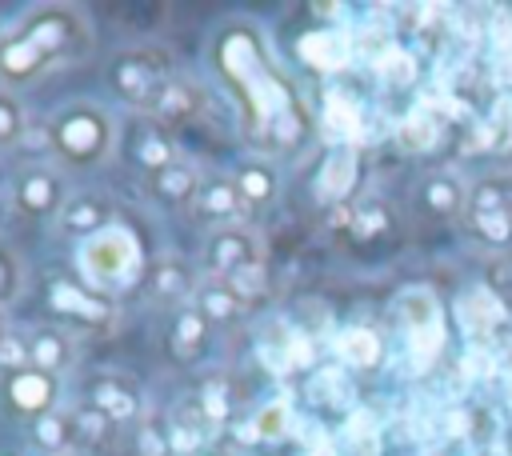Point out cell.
I'll use <instances>...</instances> for the list:
<instances>
[{
  "label": "cell",
  "instance_id": "f1b7e54d",
  "mask_svg": "<svg viewBox=\"0 0 512 456\" xmlns=\"http://www.w3.org/2000/svg\"><path fill=\"white\" fill-rule=\"evenodd\" d=\"M344 436L348 444L360 452V456H376V444H380V428H376V416H368L364 408H356L344 424Z\"/></svg>",
  "mask_w": 512,
  "mask_h": 456
},
{
  "label": "cell",
  "instance_id": "ee69618b",
  "mask_svg": "<svg viewBox=\"0 0 512 456\" xmlns=\"http://www.w3.org/2000/svg\"><path fill=\"white\" fill-rule=\"evenodd\" d=\"M0 336H4V332H0Z\"/></svg>",
  "mask_w": 512,
  "mask_h": 456
},
{
  "label": "cell",
  "instance_id": "8fae6325",
  "mask_svg": "<svg viewBox=\"0 0 512 456\" xmlns=\"http://www.w3.org/2000/svg\"><path fill=\"white\" fill-rule=\"evenodd\" d=\"M64 180L48 168H32L16 180V208L24 216H52V212H64Z\"/></svg>",
  "mask_w": 512,
  "mask_h": 456
},
{
  "label": "cell",
  "instance_id": "44dd1931",
  "mask_svg": "<svg viewBox=\"0 0 512 456\" xmlns=\"http://www.w3.org/2000/svg\"><path fill=\"white\" fill-rule=\"evenodd\" d=\"M240 208H244V196H240L236 180H228V176H212L196 192V212L204 220H232V216H240Z\"/></svg>",
  "mask_w": 512,
  "mask_h": 456
},
{
  "label": "cell",
  "instance_id": "d6a6232c",
  "mask_svg": "<svg viewBox=\"0 0 512 456\" xmlns=\"http://www.w3.org/2000/svg\"><path fill=\"white\" fill-rule=\"evenodd\" d=\"M400 144H404L408 152H424V148H432V144H436V124H432L428 116L412 112V116L400 124Z\"/></svg>",
  "mask_w": 512,
  "mask_h": 456
},
{
  "label": "cell",
  "instance_id": "3957f363",
  "mask_svg": "<svg viewBox=\"0 0 512 456\" xmlns=\"http://www.w3.org/2000/svg\"><path fill=\"white\" fill-rule=\"evenodd\" d=\"M48 144L52 152L72 164V168H88V164H100L112 148V120L104 108L96 104H76V108H64L52 116L48 124Z\"/></svg>",
  "mask_w": 512,
  "mask_h": 456
},
{
  "label": "cell",
  "instance_id": "5b68a950",
  "mask_svg": "<svg viewBox=\"0 0 512 456\" xmlns=\"http://www.w3.org/2000/svg\"><path fill=\"white\" fill-rule=\"evenodd\" d=\"M396 320L408 336V356L416 368H432L436 356L444 352V340H448V328H444V308L436 300L432 288H404L396 296Z\"/></svg>",
  "mask_w": 512,
  "mask_h": 456
},
{
  "label": "cell",
  "instance_id": "836d02e7",
  "mask_svg": "<svg viewBox=\"0 0 512 456\" xmlns=\"http://www.w3.org/2000/svg\"><path fill=\"white\" fill-rule=\"evenodd\" d=\"M152 108H156V120H180V116L192 112V92H188L184 84H168L164 96H160Z\"/></svg>",
  "mask_w": 512,
  "mask_h": 456
},
{
  "label": "cell",
  "instance_id": "6da1fadb",
  "mask_svg": "<svg viewBox=\"0 0 512 456\" xmlns=\"http://www.w3.org/2000/svg\"><path fill=\"white\" fill-rule=\"evenodd\" d=\"M216 68L244 104V136L260 152H288L304 136V112L288 80L272 68L252 24H232L216 36Z\"/></svg>",
  "mask_w": 512,
  "mask_h": 456
},
{
  "label": "cell",
  "instance_id": "83f0119b",
  "mask_svg": "<svg viewBox=\"0 0 512 456\" xmlns=\"http://www.w3.org/2000/svg\"><path fill=\"white\" fill-rule=\"evenodd\" d=\"M312 396H316L320 404H332V408H348V404H352V384L344 380V372H336V368H324V372H316V380H312Z\"/></svg>",
  "mask_w": 512,
  "mask_h": 456
},
{
  "label": "cell",
  "instance_id": "4fadbf2b",
  "mask_svg": "<svg viewBox=\"0 0 512 456\" xmlns=\"http://www.w3.org/2000/svg\"><path fill=\"white\" fill-rule=\"evenodd\" d=\"M88 404L96 412H104L112 424H124L132 416H140V392L124 380V376H100L88 392Z\"/></svg>",
  "mask_w": 512,
  "mask_h": 456
},
{
  "label": "cell",
  "instance_id": "4316f807",
  "mask_svg": "<svg viewBox=\"0 0 512 456\" xmlns=\"http://www.w3.org/2000/svg\"><path fill=\"white\" fill-rule=\"evenodd\" d=\"M204 336H208V320H204L200 308H188V312L176 316V328H172L176 352H196V348L204 344Z\"/></svg>",
  "mask_w": 512,
  "mask_h": 456
},
{
  "label": "cell",
  "instance_id": "1f68e13d",
  "mask_svg": "<svg viewBox=\"0 0 512 456\" xmlns=\"http://www.w3.org/2000/svg\"><path fill=\"white\" fill-rule=\"evenodd\" d=\"M236 188H240L244 204H268V200L276 196V180H272V172H268V168H256V164L240 172Z\"/></svg>",
  "mask_w": 512,
  "mask_h": 456
},
{
  "label": "cell",
  "instance_id": "603a6c76",
  "mask_svg": "<svg viewBox=\"0 0 512 456\" xmlns=\"http://www.w3.org/2000/svg\"><path fill=\"white\" fill-rule=\"evenodd\" d=\"M196 308L204 312V320H216V324H232L240 316V292L228 284V280H204L196 288Z\"/></svg>",
  "mask_w": 512,
  "mask_h": 456
},
{
  "label": "cell",
  "instance_id": "8d00e7d4",
  "mask_svg": "<svg viewBox=\"0 0 512 456\" xmlns=\"http://www.w3.org/2000/svg\"><path fill=\"white\" fill-rule=\"evenodd\" d=\"M16 292H20V264H16V256L0 244V304H12Z\"/></svg>",
  "mask_w": 512,
  "mask_h": 456
},
{
  "label": "cell",
  "instance_id": "b9f144b4",
  "mask_svg": "<svg viewBox=\"0 0 512 456\" xmlns=\"http://www.w3.org/2000/svg\"><path fill=\"white\" fill-rule=\"evenodd\" d=\"M508 404H512V384H508Z\"/></svg>",
  "mask_w": 512,
  "mask_h": 456
},
{
  "label": "cell",
  "instance_id": "7a4b0ae2",
  "mask_svg": "<svg viewBox=\"0 0 512 456\" xmlns=\"http://www.w3.org/2000/svg\"><path fill=\"white\" fill-rule=\"evenodd\" d=\"M88 48V20L76 8L64 4H48L36 8L20 32L12 40H4L0 48V80L4 84H20L36 72H44L56 60L80 56Z\"/></svg>",
  "mask_w": 512,
  "mask_h": 456
},
{
  "label": "cell",
  "instance_id": "d4e9b609",
  "mask_svg": "<svg viewBox=\"0 0 512 456\" xmlns=\"http://www.w3.org/2000/svg\"><path fill=\"white\" fill-rule=\"evenodd\" d=\"M32 436H36V448H44V452H64L68 444H72V436H76V420L72 416H64V412H48V416H40L36 424H32Z\"/></svg>",
  "mask_w": 512,
  "mask_h": 456
},
{
  "label": "cell",
  "instance_id": "ffe728a7",
  "mask_svg": "<svg viewBox=\"0 0 512 456\" xmlns=\"http://www.w3.org/2000/svg\"><path fill=\"white\" fill-rule=\"evenodd\" d=\"M336 356L348 364V368H376L380 356H384V340L364 328V324H352V328H340L336 332Z\"/></svg>",
  "mask_w": 512,
  "mask_h": 456
},
{
  "label": "cell",
  "instance_id": "ac0fdd59",
  "mask_svg": "<svg viewBox=\"0 0 512 456\" xmlns=\"http://www.w3.org/2000/svg\"><path fill=\"white\" fill-rule=\"evenodd\" d=\"M252 236L248 232H216L212 244H208V268L220 276V280H232L236 272H244L252 260Z\"/></svg>",
  "mask_w": 512,
  "mask_h": 456
},
{
  "label": "cell",
  "instance_id": "484cf974",
  "mask_svg": "<svg viewBox=\"0 0 512 456\" xmlns=\"http://www.w3.org/2000/svg\"><path fill=\"white\" fill-rule=\"evenodd\" d=\"M376 72L388 88H408L416 80V60L404 48H384V52H376Z\"/></svg>",
  "mask_w": 512,
  "mask_h": 456
},
{
  "label": "cell",
  "instance_id": "e575fe53",
  "mask_svg": "<svg viewBox=\"0 0 512 456\" xmlns=\"http://www.w3.org/2000/svg\"><path fill=\"white\" fill-rule=\"evenodd\" d=\"M20 132H24V112H20V104H16L8 92H0V148L16 144Z\"/></svg>",
  "mask_w": 512,
  "mask_h": 456
},
{
  "label": "cell",
  "instance_id": "5bb4252c",
  "mask_svg": "<svg viewBox=\"0 0 512 456\" xmlns=\"http://www.w3.org/2000/svg\"><path fill=\"white\" fill-rule=\"evenodd\" d=\"M356 172H360V156L352 144H336L328 156H324V168H320V180H316V196L320 200H344L356 184Z\"/></svg>",
  "mask_w": 512,
  "mask_h": 456
},
{
  "label": "cell",
  "instance_id": "ab89813d",
  "mask_svg": "<svg viewBox=\"0 0 512 456\" xmlns=\"http://www.w3.org/2000/svg\"><path fill=\"white\" fill-rule=\"evenodd\" d=\"M200 412H204L208 420H224V416H228V396H224L220 388H208V392L200 396Z\"/></svg>",
  "mask_w": 512,
  "mask_h": 456
},
{
  "label": "cell",
  "instance_id": "d590c367",
  "mask_svg": "<svg viewBox=\"0 0 512 456\" xmlns=\"http://www.w3.org/2000/svg\"><path fill=\"white\" fill-rule=\"evenodd\" d=\"M132 448H136V456H168V452H172V436H164L156 424H144V428L136 432Z\"/></svg>",
  "mask_w": 512,
  "mask_h": 456
},
{
  "label": "cell",
  "instance_id": "52a82bcc",
  "mask_svg": "<svg viewBox=\"0 0 512 456\" xmlns=\"http://www.w3.org/2000/svg\"><path fill=\"white\" fill-rule=\"evenodd\" d=\"M168 56L164 48H136L112 64V88L132 104H156L168 88Z\"/></svg>",
  "mask_w": 512,
  "mask_h": 456
},
{
  "label": "cell",
  "instance_id": "7bdbcfd3",
  "mask_svg": "<svg viewBox=\"0 0 512 456\" xmlns=\"http://www.w3.org/2000/svg\"><path fill=\"white\" fill-rule=\"evenodd\" d=\"M0 48H4V40H0Z\"/></svg>",
  "mask_w": 512,
  "mask_h": 456
},
{
  "label": "cell",
  "instance_id": "d6986e66",
  "mask_svg": "<svg viewBox=\"0 0 512 456\" xmlns=\"http://www.w3.org/2000/svg\"><path fill=\"white\" fill-rule=\"evenodd\" d=\"M200 176L188 168V164H168V168H160L156 176H152V196L160 200V204H168V208H188L192 200H196V192H200Z\"/></svg>",
  "mask_w": 512,
  "mask_h": 456
},
{
  "label": "cell",
  "instance_id": "8992f818",
  "mask_svg": "<svg viewBox=\"0 0 512 456\" xmlns=\"http://www.w3.org/2000/svg\"><path fill=\"white\" fill-rule=\"evenodd\" d=\"M464 216L476 240H484L488 248H508L512 244V176H484L468 184Z\"/></svg>",
  "mask_w": 512,
  "mask_h": 456
},
{
  "label": "cell",
  "instance_id": "74e56055",
  "mask_svg": "<svg viewBox=\"0 0 512 456\" xmlns=\"http://www.w3.org/2000/svg\"><path fill=\"white\" fill-rule=\"evenodd\" d=\"M380 228H388V216H384V208H360V212H352V232L356 236H376Z\"/></svg>",
  "mask_w": 512,
  "mask_h": 456
},
{
  "label": "cell",
  "instance_id": "277c9868",
  "mask_svg": "<svg viewBox=\"0 0 512 456\" xmlns=\"http://www.w3.org/2000/svg\"><path fill=\"white\" fill-rule=\"evenodd\" d=\"M80 268L96 292L128 288L140 276V244L128 228H104L80 244Z\"/></svg>",
  "mask_w": 512,
  "mask_h": 456
},
{
  "label": "cell",
  "instance_id": "9a60e30c",
  "mask_svg": "<svg viewBox=\"0 0 512 456\" xmlns=\"http://www.w3.org/2000/svg\"><path fill=\"white\" fill-rule=\"evenodd\" d=\"M464 204H468V184H464L460 176H452V172L428 176V180L420 184V208H424L428 216L448 220V216H460Z\"/></svg>",
  "mask_w": 512,
  "mask_h": 456
},
{
  "label": "cell",
  "instance_id": "9c48e42d",
  "mask_svg": "<svg viewBox=\"0 0 512 456\" xmlns=\"http://www.w3.org/2000/svg\"><path fill=\"white\" fill-rule=\"evenodd\" d=\"M48 300L64 320H76V324H108L112 316V304L92 284H80V280H52Z\"/></svg>",
  "mask_w": 512,
  "mask_h": 456
},
{
  "label": "cell",
  "instance_id": "7402d4cb",
  "mask_svg": "<svg viewBox=\"0 0 512 456\" xmlns=\"http://www.w3.org/2000/svg\"><path fill=\"white\" fill-rule=\"evenodd\" d=\"M28 364L40 368V372L60 376L72 364V336L68 332H56V328H40L28 340Z\"/></svg>",
  "mask_w": 512,
  "mask_h": 456
},
{
  "label": "cell",
  "instance_id": "ba28073f",
  "mask_svg": "<svg viewBox=\"0 0 512 456\" xmlns=\"http://www.w3.org/2000/svg\"><path fill=\"white\" fill-rule=\"evenodd\" d=\"M56 392H60V380H56L52 372L32 368V364L12 368V372H4V380H0V396H4L8 412L28 416L32 424H36L40 416L56 412Z\"/></svg>",
  "mask_w": 512,
  "mask_h": 456
},
{
  "label": "cell",
  "instance_id": "30bf717a",
  "mask_svg": "<svg viewBox=\"0 0 512 456\" xmlns=\"http://www.w3.org/2000/svg\"><path fill=\"white\" fill-rule=\"evenodd\" d=\"M456 320L472 340H488L508 320V308L492 288H468L456 300Z\"/></svg>",
  "mask_w": 512,
  "mask_h": 456
},
{
  "label": "cell",
  "instance_id": "f546056e",
  "mask_svg": "<svg viewBox=\"0 0 512 456\" xmlns=\"http://www.w3.org/2000/svg\"><path fill=\"white\" fill-rule=\"evenodd\" d=\"M192 268H184L180 260H168V264H160L156 268V280H152V288H156V296H164V300H176V296H184L188 288H192Z\"/></svg>",
  "mask_w": 512,
  "mask_h": 456
},
{
  "label": "cell",
  "instance_id": "2e32d148",
  "mask_svg": "<svg viewBox=\"0 0 512 456\" xmlns=\"http://www.w3.org/2000/svg\"><path fill=\"white\" fill-rule=\"evenodd\" d=\"M300 56L320 72H340L352 60V40L336 28H320V32H308L300 40Z\"/></svg>",
  "mask_w": 512,
  "mask_h": 456
},
{
  "label": "cell",
  "instance_id": "4dcf8cb0",
  "mask_svg": "<svg viewBox=\"0 0 512 456\" xmlns=\"http://www.w3.org/2000/svg\"><path fill=\"white\" fill-rule=\"evenodd\" d=\"M288 424H292V412H288L284 400L264 404V408L252 416V432H256L260 440H280V436H288Z\"/></svg>",
  "mask_w": 512,
  "mask_h": 456
},
{
  "label": "cell",
  "instance_id": "cb8c5ba5",
  "mask_svg": "<svg viewBox=\"0 0 512 456\" xmlns=\"http://www.w3.org/2000/svg\"><path fill=\"white\" fill-rule=\"evenodd\" d=\"M324 132L336 136L340 144H348L360 132V104L348 92H328V100H324Z\"/></svg>",
  "mask_w": 512,
  "mask_h": 456
},
{
  "label": "cell",
  "instance_id": "60d3db41",
  "mask_svg": "<svg viewBox=\"0 0 512 456\" xmlns=\"http://www.w3.org/2000/svg\"><path fill=\"white\" fill-rule=\"evenodd\" d=\"M308 456H336V452H332V448H328V444H316V448H312V452H308Z\"/></svg>",
  "mask_w": 512,
  "mask_h": 456
},
{
  "label": "cell",
  "instance_id": "f35d334b",
  "mask_svg": "<svg viewBox=\"0 0 512 456\" xmlns=\"http://www.w3.org/2000/svg\"><path fill=\"white\" fill-rule=\"evenodd\" d=\"M28 364V344L20 336H0V368L12 372V368H24Z\"/></svg>",
  "mask_w": 512,
  "mask_h": 456
},
{
  "label": "cell",
  "instance_id": "7c38bea8",
  "mask_svg": "<svg viewBox=\"0 0 512 456\" xmlns=\"http://www.w3.org/2000/svg\"><path fill=\"white\" fill-rule=\"evenodd\" d=\"M140 168H148L152 176L160 172V168H168V164H176L172 160V140H168V132L160 128V120H152V116H140V120H132V132H128V148H124Z\"/></svg>",
  "mask_w": 512,
  "mask_h": 456
},
{
  "label": "cell",
  "instance_id": "e0dca14e",
  "mask_svg": "<svg viewBox=\"0 0 512 456\" xmlns=\"http://www.w3.org/2000/svg\"><path fill=\"white\" fill-rule=\"evenodd\" d=\"M108 216H112V204L104 200V196H76V200H68L64 204V212H60V228L68 232V236H80V240H92L96 232H104L108 228Z\"/></svg>",
  "mask_w": 512,
  "mask_h": 456
}]
</instances>
